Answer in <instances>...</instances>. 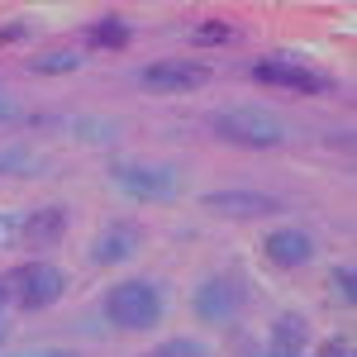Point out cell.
I'll return each mask as SVG.
<instances>
[{"instance_id":"cell-1","label":"cell","mask_w":357,"mask_h":357,"mask_svg":"<svg viewBox=\"0 0 357 357\" xmlns=\"http://www.w3.org/2000/svg\"><path fill=\"white\" fill-rule=\"evenodd\" d=\"M167 314V296L158 281L148 276H134V281H119L105 291V319H110L119 333H148L158 329Z\"/></svg>"},{"instance_id":"cell-2","label":"cell","mask_w":357,"mask_h":357,"mask_svg":"<svg viewBox=\"0 0 357 357\" xmlns=\"http://www.w3.org/2000/svg\"><path fill=\"white\" fill-rule=\"evenodd\" d=\"M248 301H252L248 276L238 272V267H229V272H215V276H205V281L195 286L191 310H195L200 324H210V329H229V324L243 319Z\"/></svg>"},{"instance_id":"cell-3","label":"cell","mask_w":357,"mask_h":357,"mask_svg":"<svg viewBox=\"0 0 357 357\" xmlns=\"http://www.w3.org/2000/svg\"><path fill=\"white\" fill-rule=\"evenodd\" d=\"M210 129H215V138H224V143H234V148H257V153L286 143L281 114L262 110V105H234V110L210 114Z\"/></svg>"},{"instance_id":"cell-4","label":"cell","mask_w":357,"mask_h":357,"mask_svg":"<svg viewBox=\"0 0 357 357\" xmlns=\"http://www.w3.org/2000/svg\"><path fill=\"white\" fill-rule=\"evenodd\" d=\"M0 286H5V301L15 305V310H48V305L62 301V291H67V276L62 267L53 262H43V257H33V262H20V267H10V272L0 276Z\"/></svg>"},{"instance_id":"cell-5","label":"cell","mask_w":357,"mask_h":357,"mask_svg":"<svg viewBox=\"0 0 357 357\" xmlns=\"http://www.w3.org/2000/svg\"><path fill=\"white\" fill-rule=\"evenodd\" d=\"M110 181L114 191L134 195V200H153V205H167L181 195L176 167L167 162H110Z\"/></svg>"},{"instance_id":"cell-6","label":"cell","mask_w":357,"mask_h":357,"mask_svg":"<svg viewBox=\"0 0 357 357\" xmlns=\"http://www.w3.org/2000/svg\"><path fill=\"white\" fill-rule=\"evenodd\" d=\"M252 82L267 86V91H291V96H338L333 77L314 72V67H301V62H286V57L257 62L252 67Z\"/></svg>"},{"instance_id":"cell-7","label":"cell","mask_w":357,"mask_h":357,"mask_svg":"<svg viewBox=\"0 0 357 357\" xmlns=\"http://www.w3.org/2000/svg\"><path fill=\"white\" fill-rule=\"evenodd\" d=\"M205 82H210V67L195 57H162V62L138 67V86H148L153 96H186V91H200Z\"/></svg>"},{"instance_id":"cell-8","label":"cell","mask_w":357,"mask_h":357,"mask_svg":"<svg viewBox=\"0 0 357 357\" xmlns=\"http://www.w3.org/2000/svg\"><path fill=\"white\" fill-rule=\"evenodd\" d=\"M67 238V210L62 205H38L20 215V234H15V248H29V252H48Z\"/></svg>"},{"instance_id":"cell-9","label":"cell","mask_w":357,"mask_h":357,"mask_svg":"<svg viewBox=\"0 0 357 357\" xmlns=\"http://www.w3.org/2000/svg\"><path fill=\"white\" fill-rule=\"evenodd\" d=\"M200 205L210 215H224V220H272V215L286 210L276 195H262V191H210Z\"/></svg>"},{"instance_id":"cell-10","label":"cell","mask_w":357,"mask_h":357,"mask_svg":"<svg viewBox=\"0 0 357 357\" xmlns=\"http://www.w3.org/2000/svg\"><path fill=\"white\" fill-rule=\"evenodd\" d=\"M138 248H143V224L114 220V224H105V229L96 234V243H91V262H100V267H119V262L134 257Z\"/></svg>"},{"instance_id":"cell-11","label":"cell","mask_w":357,"mask_h":357,"mask_svg":"<svg viewBox=\"0 0 357 357\" xmlns=\"http://www.w3.org/2000/svg\"><path fill=\"white\" fill-rule=\"evenodd\" d=\"M262 257L281 267V272H296L305 267L310 257H314V238L305 234V229H272L267 238H262Z\"/></svg>"},{"instance_id":"cell-12","label":"cell","mask_w":357,"mask_h":357,"mask_svg":"<svg viewBox=\"0 0 357 357\" xmlns=\"http://www.w3.org/2000/svg\"><path fill=\"white\" fill-rule=\"evenodd\" d=\"M305 343H310V319L296 314V310L276 314V324H272V348L276 353H305Z\"/></svg>"},{"instance_id":"cell-13","label":"cell","mask_w":357,"mask_h":357,"mask_svg":"<svg viewBox=\"0 0 357 357\" xmlns=\"http://www.w3.org/2000/svg\"><path fill=\"white\" fill-rule=\"evenodd\" d=\"M82 62H86V53H77V48H53V53L29 57V72H38V77H62V72H77Z\"/></svg>"},{"instance_id":"cell-14","label":"cell","mask_w":357,"mask_h":357,"mask_svg":"<svg viewBox=\"0 0 357 357\" xmlns=\"http://www.w3.org/2000/svg\"><path fill=\"white\" fill-rule=\"evenodd\" d=\"M129 24H119V20H100V24H91V33H86V43L91 48H100V53H119V48H129Z\"/></svg>"},{"instance_id":"cell-15","label":"cell","mask_w":357,"mask_h":357,"mask_svg":"<svg viewBox=\"0 0 357 357\" xmlns=\"http://www.w3.org/2000/svg\"><path fill=\"white\" fill-rule=\"evenodd\" d=\"M148 357H210V348H205L200 338H167V343H158Z\"/></svg>"},{"instance_id":"cell-16","label":"cell","mask_w":357,"mask_h":357,"mask_svg":"<svg viewBox=\"0 0 357 357\" xmlns=\"http://www.w3.org/2000/svg\"><path fill=\"white\" fill-rule=\"evenodd\" d=\"M329 281H333V296H338L343 305H353V281H357V272H353V267H333V272H329Z\"/></svg>"},{"instance_id":"cell-17","label":"cell","mask_w":357,"mask_h":357,"mask_svg":"<svg viewBox=\"0 0 357 357\" xmlns=\"http://www.w3.org/2000/svg\"><path fill=\"white\" fill-rule=\"evenodd\" d=\"M15 234H20V215L0 210V248H15Z\"/></svg>"},{"instance_id":"cell-18","label":"cell","mask_w":357,"mask_h":357,"mask_svg":"<svg viewBox=\"0 0 357 357\" xmlns=\"http://www.w3.org/2000/svg\"><path fill=\"white\" fill-rule=\"evenodd\" d=\"M229 38V24H200L195 29V43H224Z\"/></svg>"},{"instance_id":"cell-19","label":"cell","mask_w":357,"mask_h":357,"mask_svg":"<svg viewBox=\"0 0 357 357\" xmlns=\"http://www.w3.org/2000/svg\"><path fill=\"white\" fill-rule=\"evenodd\" d=\"M319 357H353V343H348V338H329V343L319 348Z\"/></svg>"},{"instance_id":"cell-20","label":"cell","mask_w":357,"mask_h":357,"mask_svg":"<svg viewBox=\"0 0 357 357\" xmlns=\"http://www.w3.org/2000/svg\"><path fill=\"white\" fill-rule=\"evenodd\" d=\"M10 357H77L67 348H29V353H10Z\"/></svg>"},{"instance_id":"cell-21","label":"cell","mask_w":357,"mask_h":357,"mask_svg":"<svg viewBox=\"0 0 357 357\" xmlns=\"http://www.w3.org/2000/svg\"><path fill=\"white\" fill-rule=\"evenodd\" d=\"M20 38H24V29H20V24L0 29V48H5V43H20Z\"/></svg>"},{"instance_id":"cell-22","label":"cell","mask_w":357,"mask_h":357,"mask_svg":"<svg viewBox=\"0 0 357 357\" xmlns=\"http://www.w3.org/2000/svg\"><path fill=\"white\" fill-rule=\"evenodd\" d=\"M257 357H301V353H276V348H267V353H257Z\"/></svg>"},{"instance_id":"cell-23","label":"cell","mask_w":357,"mask_h":357,"mask_svg":"<svg viewBox=\"0 0 357 357\" xmlns=\"http://www.w3.org/2000/svg\"><path fill=\"white\" fill-rule=\"evenodd\" d=\"M5 305H10V301H5V286H0V319H5Z\"/></svg>"},{"instance_id":"cell-24","label":"cell","mask_w":357,"mask_h":357,"mask_svg":"<svg viewBox=\"0 0 357 357\" xmlns=\"http://www.w3.org/2000/svg\"><path fill=\"white\" fill-rule=\"evenodd\" d=\"M5 333H10V319H0V343H5Z\"/></svg>"}]
</instances>
